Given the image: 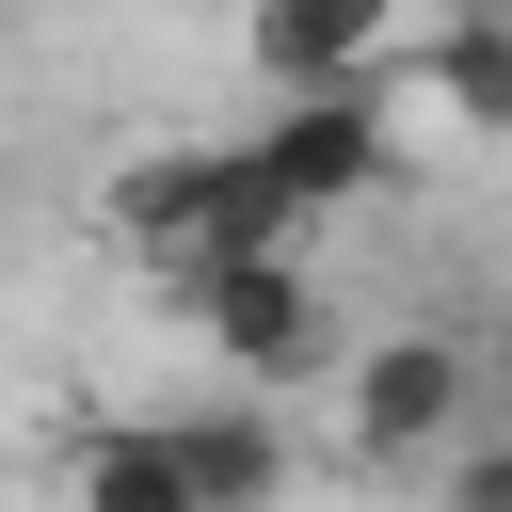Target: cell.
I'll list each match as a JSON object with an SVG mask.
<instances>
[{"label": "cell", "instance_id": "52a82bcc", "mask_svg": "<svg viewBox=\"0 0 512 512\" xmlns=\"http://www.w3.org/2000/svg\"><path fill=\"white\" fill-rule=\"evenodd\" d=\"M416 48V96L480 144V128H512V32H496V0H448L432 32H400Z\"/></svg>", "mask_w": 512, "mask_h": 512}, {"label": "cell", "instance_id": "5b68a950", "mask_svg": "<svg viewBox=\"0 0 512 512\" xmlns=\"http://www.w3.org/2000/svg\"><path fill=\"white\" fill-rule=\"evenodd\" d=\"M240 32L272 96H352V80H400L416 0H240Z\"/></svg>", "mask_w": 512, "mask_h": 512}, {"label": "cell", "instance_id": "ba28073f", "mask_svg": "<svg viewBox=\"0 0 512 512\" xmlns=\"http://www.w3.org/2000/svg\"><path fill=\"white\" fill-rule=\"evenodd\" d=\"M64 512H192V480H176V432H160V416H112V432H80V464H64Z\"/></svg>", "mask_w": 512, "mask_h": 512}, {"label": "cell", "instance_id": "8992f818", "mask_svg": "<svg viewBox=\"0 0 512 512\" xmlns=\"http://www.w3.org/2000/svg\"><path fill=\"white\" fill-rule=\"evenodd\" d=\"M160 432H176L192 512H272V496H288V432H272V400H192V416H160Z\"/></svg>", "mask_w": 512, "mask_h": 512}, {"label": "cell", "instance_id": "3957f363", "mask_svg": "<svg viewBox=\"0 0 512 512\" xmlns=\"http://www.w3.org/2000/svg\"><path fill=\"white\" fill-rule=\"evenodd\" d=\"M464 432H496V400H480V352H464V336L400 320V336H368V352H352V448H368V464H432V448H464Z\"/></svg>", "mask_w": 512, "mask_h": 512}, {"label": "cell", "instance_id": "9c48e42d", "mask_svg": "<svg viewBox=\"0 0 512 512\" xmlns=\"http://www.w3.org/2000/svg\"><path fill=\"white\" fill-rule=\"evenodd\" d=\"M448 512H512V448H496V432L448 448Z\"/></svg>", "mask_w": 512, "mask_h": 512}, {"label": "cell", "instance_id": "277c9868", "mask_svg": "<svg viewBox=\"0 0 512 512\" xmlns=\"http://www.w3.org/2000/svg\"><path fill=\"white\" fill-rule=\"evenodd\" d=\"M176 304H192V336L240 368V400H272L288 368H320V272H304V256H240V272H192Z\"/></svg>", "mask_w": 512, "mask_h": 512}, {"label": "cell", "instance_id": "6da1fadb", "mask_svg": "<svg viewBox=\"0 0 512 512\" xmlns=\"http://www.w3.org/2000/svg\"><path fill=\"white\" fill-rule=\"evenodd\" d=\"M112 240H128L160 288L240 272V256H304V224L240 176V144H160V160H128V176H112Z\"/></svg>", "mask_w": 512, "mask_h": 512}, {"label": "cell", "instance_id": "7a4b0ae2", "mask_svg": "<svg viewBox=\"0 0 512 512\" xmlns=\"http://www.w3.org/2000/svg\"><path fill=\"white\" fill-rule=\"evenodd\" d=\"M240 176L288 208V224H336L400 176V80H352V96H272L240 128Z\"/></svg>", "mask_w": 512, "mask_h": 512}]
</instances>
